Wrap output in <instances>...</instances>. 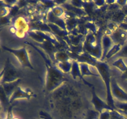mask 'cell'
<instances>
[{
    "instance_id": "cell-1",
    "label": "cell",
    "mask_w": 127,
    "mask_h": 119,
    "mask_svg": "<svg viewBox=\"0 0 127 119\" xmlns=\"http://www.w3.org/2000/svg\"><path fill=\"white\" fill-rule=\"evenodd\" d=\"M33 46V45H32ZM33 48L38 51L43 57L45 61L46 69H47V74L45 79V88L48 92H52L58 88L60 86L62 85L64 82L66 81L67 79L64 75V73L61 71L58 68L53 65L50 61H48V58H46L45 55L37 48L33 46Z\"/></svg>"
},
{
    "instance_id": "cell-2",
    "label": "cell",
    "mask_w": 127,
    "mask_h": 119,
    "mask_svg": "<svg viewBox=\"0 0 127 119\" xmlns=\"http://www.w3.org/2000/svg\"><path fill=\"white\" fill-rule=\"evenodd\" d=\"M93 65L96 68L99 72V76L104 82L106 88L107 103L110 107L117 109L115 105V101L111 92V77H110V68L108 64L102 61L98 60L93 57Z\"/></svg>"
},
{
    "instance_id": "cell-3",
    "label": "cell",
    "mask_w": 127,
    "mask_h": 119,
    "mask_svg": "<svg viewBox=\"0 0 127 119\" xmlns=\"http://www.w3.org/2000/svg\"><path fill=\"white\" fill-rule=\"evenodd\" d=\"M84 48L88 54L95 59L100 60L102 55V43L92 34H88L84 43Z\"/></svg>"
},
{
    "instance_id": "cell-4",
    "label": "cell",
    "mask_w": 127,
    "mask_h": 119,
    "mask_svg": "<svg viewBox=\"0 0 127 119\" xmlns=\"http://www.w3.org/2000/svg\"><path fill=\"white\" fill-rule=\"evenodd\" d=\"M2 48L5 51H7L9 53H12L17 58V59L18 60V61L20 62L22 66L27 67V68H30L32 70H34V68L31 64V61H30L29 57V54L27 53L26 47H23L19 49H12V48L2 46Z\"/></svg>"
},
{
    "instance_id": "cell-5",
    "label": "cell",
    "mask_w": 127,
    "mask_h": 119,
    "mask_svg": "<svg viewBox=\"0 0 127 119\" xmlns=\"http://www.w3.org/2000/svg\"><path fill=\"white\" fill-rule=\"evenodd\" d=\"M4 69V73L0 84L12 83L20 79L19 72L16 69V67L14 66L9 59H7Z\"/></svg>"
},
{
    "instance_id": "cell-6",
    "label": "cell",
    "mask_w": 127,
    "mask_h": 119,
    "mask_svg": "<svg viewBox=\"0 0 127 119\" xmlns=\"http://www.w3.org/2000/svg\"><path fill=\"white\" fill-rule=\"evenodd\" d=\"M28 35L29 37L38 43H44L45 41H47L54 45H57L58 43L55 38H53L51 35L46 34L42 31L38 30L29 31L28 32Z\"/></svg>"
},
{
    "instance_id": "cell-7",
    "label": "cell",
    "mask_w": 127,
    "mask_h": 119,
    "mask_svg": "<svg viewBox=\"0 0 127 119\" xmlns=\"http://www.w3.org/2000/svg\"><path fill=\"white\" fill-rule=\"evenodd\" d=\"M111 92L113 97L119 102H127V93L119 86L115 79H111Z\"/></svg>"
},
{
    "instance_id": "cell-8",
    "label": "cell",
    "mask_w": 127,
    "mask_h": 119,
    "mask_svg": "<svg viewBox=\"0 0 127 119\" xmlns=\"http://www.w3.org/2000/svg\"><path fill=\"white\" fill-rule=\"evenodd\" d=\"M35 97L34 93L30 89H23L20 86H18L14 90L13 94L9 98V103L11 104L16 99H30L31 97Z\"/></svg>"
},
{
    "instance_id": "cell-9",
    "label": "cell",
    "mask_w": 127,
    "mask_h": 119,
    "mask_svg": "<svg viewBox=\"0 0 127 119\" xmlns=\"http://www.w3.org/2000/svg\"><path fill=\"white\" fill-rule=\"evenodd\" d=\"M91 102L93 105H94L95 110L100 113V114L104 110H113V109H114L113 108L110 107L108 105L107 103L105 102L104 100H102L100 97L97 96V95L95 93L94 87H93V89L92 90Z\"/></svg>"
},
{
    "instance_id": "cell-10",
    "label": "cell",
    "mask_w": 127,
    "mask_h": 119,
    "mask_svg": "<svg viewBox=\"0 0 127 119\" xmlns=\"http://www.w3.org/2000/svg\"><path fill=\"white\" fill-rule=\"evenodd\" d=\"M14 27L16 30L15 34L19 38H22L24 37L26 33L28 31L29 26L27 20L22 17H18L15 21L14 23Z\"/></svg>"
},
{
    "instance_id": "cell-11",
    "label": "cell",
    "mask_w": 127,
    "mask_h": 119,
    "mask_svg": "<svg viewBox=\"0 0 127 119\" xmlns=\"http://www.w3.org/2000/svg\"><path fill=\"white\" fill-rule=\"evenodd\" d=\"M114 44H120L124 46L127 39V31L119 28L113 32L110 35Z\"/></svg>"
},
{
    "instance_id": "cell-12",
    "label": "cell",
    "mask_w": 127,
    "mask_h": 119,
    "mask_svg": "<svg viewBox=\"0 0 127 119\" xmlns=\"http://www.w3.org/2000/svg\"><path fill=\"white\" fill-rule=\"evenodd\" d=\"M102 55L100 61H104L107 54L110 50V48L114 45V42L112 40L111 37L109 35H104L102 38Z\"/></svg>"
},
{
    "instance_id": "cell-13",
    "label": "cell",
    "mask_w": 127,
    "mask_h": 119,
    "mask_svg": "<svg viewBox=\"0 0 127 119\" xmlns=\"http://www.w3.org/2000/svg\"><path fill=\"white\" fill-rule=\"evenodd\" d=\"M70 73L71 75L72 76V77H73V78L74 79H77V78H79V79H81L83 81H84V83L86 85L89 86L90 87H93V86L91 83H88V81H86L84 79L83 76H82L81 73L80 68H79V63L77 61H73V65H72L71 70Z\"/></svg>"
},
{
    "instance_id": "cell-14",
    "label": "cell",
    "mask_w": 127,
    "mask_h": 119,
    "mask_svg": "<svg viewBox=\"0 0 127 119\" xmlns=\"http://www.w3.org/2000/svg\"><path fill=\"white\" fill-rule=\"evenodd\" d=\"M48 20L49 23L58 26V27L62 29L64 31L66 30V24L65 22H64V20L61 19V17H57L56 16H55V15L52 13V11H50V12L48 13Z\"/></svg>"
},
{
    "instance_id": "cell-15",
    "label": "cell",
    "mask_w": 127,
    "mask_h": 119,
    "mask_svg": "<svg viewBox=\"0 0 127 119\" xmlns=\"http://www.w3.org/2000/svg\"><path fill=\"white\" fill-rule=\"evenodd\" d=\"M21 81V79H18V80L16 81L12 82V83L1 84L2 85V87H3L4 89L5 92L7 94V95L8 96L9 98H10V97H11V95L13 94V92H14V90H16V88L18 87V85L19 84Z\"/></svg>"
},
{
    "instance_id": "cell-16",
    "label": "cell",
    "mask_w": 127,
    "mask_h": 119,
    "mask_svg": "<svg viewBox=\"0 0 127 119\" xmlns=\"http://www.w3.org/2000/svg\"><path fill=\"white\" fill-rule=\"evenodd\" d=\"M79 68H80L81 73L83 77L86 76H100L99 74H96L92 72L89 68V64L86 62H82L79 63Z\"/></svg>"
},
{
    "instance_id": "cell-17",
    "label": "cell",
    "mask_w": 127,
    "mask_h": 119,
    "mask_svg": "<svg viewBox=\"0 0 127 119\" xmlns=\"http://www.w3.org/2000/svg\"><path fill=\"white\" fill-rule=\"evenodd\" d=\"M72 65H73V61H71V60L57 63V67L63 73H68L71 72Z\"/></svg>"
},
{
    "instance_id": "cell-18",
    "label": "cell",
    "mask_w": 127,
    "mask_h": 119,
    "mask_svg": "<svg viewBox=\"0 0 127 119\" xmlns=\"http://www.w3.org/2000/svg\"><path fill=\"white\" fill-rule=\"evenodd\" d=\"M122 47L123 46L120 44H114V45L112 47V48H110V50L109 51L107 54L105 60H108L110 59V58H114V57H115V55H117L119 53V52L121 50Z\"/></svg>"
},
{
    "instance_id": "cell-19",
    "label": "cell",
    "mask_w": 127,
    "mask_h": 119,
    "mask_svg": "<svg viewBox=\"0 0 127 119\" xmlns=\"http://www.w3.org/2000/svg\"><path fill=\"white\" fill-rule=\"evenodd\" d=\"M112 66L119 69L120 71L122 72V73L127 69V64L124 61L122 58H118L116 60L113 62Z\"/></svg>"
},
{
    "instance_id": "cell-20",
    "label": "cell",
    "mask_w": 127,
    "mask_h": 119,
    "mask_svg": "<svg viewBox=\"0 0 127 119\" xmlns=\"http://www.w3.org/2000/svg\"><path fill=\"white\" fill-rule=\"evenodd\" d=\"M0 104L1 105H7L9 104V98L6 94L2 84H0Z\"/></svg>"
},
{
    "instance_id": "cell-21",
    "label": "cell",
    "mask_w": 127,
    "mask_h": 119,
    "mask_svg": "<svg viewBox=\"0 0 127 119\" xmlns=\"http://www.w3.org/2000/svg\"><path fill=\"white\" fill-rule=\"evenodd\" d=\"M54 58L55 60H57L58 62H63L65 61L70 60L69 55L65 52H62V51H59V52H57V53H55Z\"/></svg>"
},
{
    "instance_id": "cell-22",
    "label": "cell",
    "mask_w": 127,
    "mask_h": 119,
    "mask_svg": "<svg viewBox=\"0 0 127 119\" xmlns=\"http://www.w3.org/2000/svg\"><path fill=\"white\" fill-rule=\"evenodd\" d=\"M52 12V13L56 16L57 17H61L63 14H64V10L62 8V7L59 6H54V7L52 8V10L51 11Z\"/></svg>"
},
{
    "instance_id": "cell-23",
    "label": "cell",
    "mask_w": 127,
    "mask_h": 119,
    "mask_svg": "<svg viewBox=\"0 0 127 119\" xmlns=\"http://www.w3.org/2000/svg\"><path fill=\"white\" fill-rule=\"evenodd\" d=\"M122 57H126L127 58V43L124 45L122 48L121 50L119 52L117 55H115L114 57V58H122Z\"/></svg>"
},
{
    "instance_id": "cell-24",
    "label": "cell",
    "mask_w": 127,
    "mask_h": 119,
    "mask_svg": "<svg viewBox=\"0 0 127 119\" xmlns=\"http://www.w3.org/2000/svg\"><path fill=\"white\" fill-rule=\"evenodd\" d=\"M99 112L97 111H93V110H90L88 112L87 117L85 119H99Z\"/></svg>"
},
{
    "instance_id": "cell-25",
    "label": "cell",
    "mask_w": 127,
    "mask_h": 119,
    "mask_svg": "<svg viewBox=\"0 0 127 119\" xmlns=\"http://www.w3.org/2000/svg\"><path fill=\"white\" fill-rule=\"evenodd\" d=\"M115 105L116 108L122 109V110L127 111V102H115Z\"/></svg>"
},
{
    "instance_id": "cell-26",
    "label": "cell",
    "mask_w": 127,
    "mask_h": 119,
    "mask_svg": "<svg viewBox=\"0 0 127 119\" xmlns=\"http://www.w3.org/2000/svg\"><path fill=\"white\" fill-rule=\"evenodd\" d=\"M110 114L108 110H104L99 115V119H110Z\"/></svg>"
},
{
    "instance_id": "cell-27",
    "label": "cell",
    "mask_w": 127,
    "mask_h": 119,
    "mask_svg": "<svg viewBox=\"0 0 127 119\" xmlns=\"http://www.w3.org/2000/svg\"><path fill=\"white\" fill-rule=\"evenodd\" d=\"M13 117L14 116L13 115H12V111H11V110L10 109V110H9L8 112H7V115H6V117L5 119H12Z\"/></svg>"
},
{
    "instance_id": "cell-28",
    "label": "cell",
    "mask_w": 127,
    "mask_h": 119,
    "mask_svg": "<svg viewBox=\"0 0 127 119\" xmlns=\"http://www.w3.org/2000/svg\"><path fill=\"white\" fill-rule=\"evenodd\" d=\"M119 27L120 29H122L124 30L127 31V24L122 22V23H121L119 25Z\"/></svg>"
},
{
    "instance_id": "cell-29",
    "label": "cell",
    "mask_w": 127,
    "mask_h": 119,
    "mask_svg": "<svg viewBox=\"0 0 127 119\" xmlns=\"http://www.w3.org/2000/svg\"><path fill=\"white\" fill-rule=\"evenodd\" d=\"M121 78L123 80H127V69L124 73H122L121 76Z\"/></svg>"
},
{
    "instance_id": "cell-30",
    "label": "cell",
    "mask_w": 127,
    "mask_h": 119,
    "mask_svg": "<svg viewBox=\"0 0 127 119\" xmlns=\"http://www.w3.org/2000/svg\"><path fill=\"white\" fill-rule=\"evenodd\" d=\"M4 73V69L3 68V69H2V70L1 71V73H0V83H1V80H2V77H3Z\"/></svg>"
},
{
    "instance_id": "cell-31",
    "label": "cell",
    "mask_w": 127,
    "mask_h": 119,
    "mask_svg": "<svg viewBox=\"0 0 127 119\" xmlns=\"http://www.w3.org/2000/svg\"><path fill=\"white\" fill-rule=\"evenodd\" d=\"M104 1H95V3L96 4V5H97V6H102V4L104 3Z\"/></svg>"
},
{
    "instance_id": "cell-32",
    "label": "cell",
    "mask_w": 127,
    "mask_h": 119,
    "mask_svg": "<svg viewBox=\"0 0 127 119\" xmlns=\"http://www.w3.org/2000/svg\"><path fill=\"white\" fill-rule=\"evenodd\" d=\"M124 23H126V24H127V15L126 16H125V18H124Z\"/></svg>"
},
{
    "instance_id": "cell-33",
    "label": "cell",
    "mask_w": 127,
    "mask_h": 119,
    "mask_svg": "<svg viewBox=\"0 0 127 119\" xmlns=\"http://www.w3.org/2000/svg\"><path fill=\"white\" fill-rule=\"evenodd\" d=\"M12 119H20L19 118H17V117H14L13 118H12Z\"/></svg>"
},
{
    "instance_id": "cell-34",
    "label": "cell",
    "mask_w": 127,
    "mask_h": 119,
    "mask_svg": "<svg viewBox=\"0 0 127 119\" xmlns=\"http://www.w3.org/2000/svg\"><path fill=\"white\" fill-rule=\"evenodd\" d=\"M1 26H0V29H1Z\"/></svg>"
},
{
    "instance_id": "cell-35",
    "label": "cell",
    "mask_w": 127,
    "mask_h": 119,
    "mask_svg": "<svg viewBox=\"0 0 127 119\" xmlns=\"http://www.w3.org/2000/svg\"><path fill=\"white\" fill-rule=\"evenodd\" d=\"M1 29H0V32H1Z\"/></svg>"
}]
</instances>
